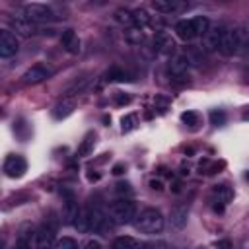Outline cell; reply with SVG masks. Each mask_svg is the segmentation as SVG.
Here are the masks:
<instances>
[{"label":"cell","mask_w":249,"mask_h":249,"mask_svg":"<svg viewBox=\"0 0 249 249\" xmlns=\"http://www.w3.org/2000/svg\"><path fill=\"white\" fill-rule=\"evenodd\" d=\"M156 47L161 54H171L173 53V39L167 35V33H158L156 35Z\"/></svg>","instance_id":"18"},{"label":"cell","mask_w":249,"mask_h":249,"mask_svg":"<svg viewBox=\"0 0 249 249\" xmlns=\"http://www.w3.org/2000/svg\"><path fill=\"white\" fill-rule=\"evenodd\" d=\"M163 214L158 210V208H144L138 212L136 220H134V226L142 231V233H148V235H156L163 230Z\"/></svg>","instance_id":"1"},{"label":"cell","mask_w":249,"mask_h":249,"mask_svg":"<svg viewBox=\"0 0 249 249\" xmlns=\"http://www.w3.org/2000/svg\"><path fill=\"white\" fill-rule=\"evenodd\" d=\"M247 179H249V171H247Z\"/></svg>","instance_id":"36"},{"label":"cell","mask_w":249,"mask_h":249,"mask_svg":"<svg viewBox=\"0 0 249 249\" xmlns=\"http://www.w3.org/2000/svg\"><path fill=\"white\" fill-rule=\"evenodd\" d=\"M187 216H189V206H187V204H177V206L171 210V224L181 230V228L187 224Z\"/></svg>","instance_id":"17"},{"label":"cell","mask_w":249,"mask_h":249,"mask_svg":"<svg viewBox=\"0 0 249 249\" xmlns=\"http://www.w3.org/2000/svg\"><path fill=\"white\" fill-rule=\"evenodd\" d=\"M210 119H212V124H216V126H218V124H222V123H224V119H226V117H224V113H222V111H212V113H210Z\"/></svg>","instance_id":"29"},{"label":"cell","mask_w":249,"mask_h":249,"mask_svg":"<svg viewBox=\"0 0 249 249\" xmlns=\"http://www.w3.org/2000/svg\"><path fill=\"white\" fill-rule=\"evenodd\" d=\"M214 195L218 196V202H222V204H226V202L231 198V191H230L228 185H218V187L214 189Z\"/></svg>","instance_id":"24"},{"label":"cell","mask_w":249,"mask_h":249,"mask_svg":"<svg viewBox=\"0 0 249 249\" xmlns=\"http://www.w3.org/2000/svg\"><path fill=\"white\" fill-rule=\"evenodd\" d=\"M89 142H91V134H89V136L86 138V142H84V146L80 148V154H82V156H86V154H88V150H89Z\"/></svg>","instance_id":"32"},{"label":"cell","mask_w":249,"mask_h":249,"mask_svg":"<svg viewBox=\"0 0 249 249\" xmlns=\"http://www.w3.org/2000/svg\"><path fill=\"white\" fill-rule=\"evenodd\" d=\"M113 173H117V175L123 173V165H115V171H113Z\"/></svg>","instance_id":"35"},{"label":"cell","mask_w":249,"mask_h":249,"mask_svg":"<svg viewBox=\"0 0 249 249\" xmlns=\"http://www.w3.org/2000/svg\"><path fill=\"white\" fill-rule=\"evenodd\" d=\"M60 43H62V47H64L70 54H78V53H80V39H78V35H76L72 29H66V31L60 35Z\"/></svg>","instance_id":"14"},{"label":"cell","mask_w":249,"mask_h":249,"mask_svg":"<svg viewBox=\"0 0 249 249\" xmlns=\"http://www.w3.org/2000/svg\"><path fill=\"white\" fill-rule=\"evenodd\" d=\"M23 16L27 19H31L33 23H41V21H51L54 19V12L51 6L47 4H27L23 6Z\"/></svg>","instance_id":"4"},{"label":"cell","mask_w":249,"mask_h":249,"mask_svg":"<svg viewBox=\"0 0 249 249\" xmlns=\"http://www.w3.org/2000/svg\"><path fill=\"white\" fill-rule=\"evenodd\" d=\"M134 14V23H136V27H146V25H150V16H148V12L146 10H134L132 12Z\"/></svg>","instance_id":"23"},{"label":"cell","mask_w":249,"mask_h":249,"mask_svg":"<svg viewBox=\"0 0 249 249\" xmlns=\"http://www.w3.org/2000/svg\"><path fill=\"white\" fill-rule=\"evenodd\" d=\"M76 228H78L80 231H91V226H89V212H88V208L80 212V218H78V222H76Z\"/></svg>","instance_id":"25"},{"label":"cell","mask_w":249,"mask_h":249,"mask_svg":"<svg viewBox=\"0 0 249 249\" xmlns=\"http://www.w3.org/2000/svg\"><path fill=\"white\" fill-rule=\"evenodd\" d=\"M19 51V41L18 35L12 33L10 29H2L0 31V56L2 58H10Z\"/></svg>","instance_id":"6"},{"label":"cell","mask_w":249,"mask_h":249,"mask_svg":"<svg viewBox=\"0 0 249 249\" xmlns=\"http://www.w3.org/2000/svg\"><path fill=\"white\" fill-rule=\"evenodd\" d=\"M181 119H183V123H187V124H191V126L198 123V115H196V113H193V111L183 113V115H181Z\"/></svg>","instance_id":"28"},{"label":"cell","mask_w":249,"mask_h":249,"mask_svg":"<svg viewBox=\"0 0 249 249\" xmlns=\"http://www.w3.org/2000/svg\"><path fill=\"white\" fill-rule=\"evenodd\" d=\"M117 101H119V103H128L130 97H128V95H117Z\"/></svg>","instance_id":"33"},{"label":"cell","mask_w":249,"mask_h":249,"mask_svg":"<svg viewBox=\"0 0 249 249\" xmlns=\"http://www.w3.org/2000/svg\"><path fill=\"white\" fill-rule=\"evenodd\" d=\"M84 249H101V243H99L97 239H89V241L84 245Z\"/></svg>","instance_id":"31"},{"label":"cell","mask_w":249,"mask_h":249,"mask_svg":"<svg viewBox=\"0 0 249 249\" xmlns=\"http://www.w3.org/2000/svg\"><path fill=\"white\" fill-rule=\"evenodd\" d=\"M80 206H78V202L74 200V198H68L66 202H64V206H62V218H64V224H74L76 226V222H78V218H80Z\"/></svg>","instance_id":"12"},{"label":"cell","mask_w":249,"mask_h":249,"mask_svg":"<svg viewBox=\"0 0 249 249\" xmlns=\"http://www.w3.org/2000/svg\"><path fill=\"white\" fill-rule=\"evenodd\" d=\"M126 39L130 41V43H140L142 39H144V29L142 27H130L128 31H126Z\"/></svg>","instance_id":"26"},{"label":"cell","mask_w":249,"mask_h":249,"mask_svg":"<svg viewBox=\"0 0 249 249\" xmlns=\"http://www.w3.org/2000/svg\"><path fill=\"white\" fill-rule=\"evenodd\" d=\"M132 123H134V115L123 117V130H130L132 128Z\"/></svg>","instance_id":"30"},{"label":"cell","mask_w":249,"mask_h":249,"mask_svg":"<svg viewBox=\"0 0 249 249\" xmlns=\"http://www.w3.org/2000/svg\"><path fill=\"white\" fill-rule=\"evenodd\" d=\"M152 8L156 12H160V14H173V12H179L183 8V4L175 2V0H154Z\"/></svg>","instance_id":"15"},{"label":"cell","mask_w":249,"mask_h":249,"mask_svg":"<svg viewBox=\"0 0 249 249\" xmlns=\"http://www.w3.org/2000/svg\"><path fill=\"white\" fill-rule=\"evenodd\" d=\"M109 214L117 224H130L138 216V206L130 198H119L109 206Z\"/></svg>","instance_id":"2"},{"label":"cell","mask_w":249,"mask_h":249,"mask_svg":"<svg viewBox=\"0 0 249 249\" xmlns=\"http://www.w3.org/2000/svg\"><path fill=\"white\" fill-rule=\"evenodd\" d=\"M150 185H152V189H158V191L161 189V183H160V181H152Z\"/></svg>","instance_id":"34"},{"label":"cell","mask_w":249,"mask_h":249,"mask_svg":"<svg viewBox=\"0 0 249 249\" xmlns=\"http://www.w3.org/2000/svg\"><path fill=\"white\" fill-rule=\"evenodd\" d=\"M54 237H56V224L49 220L37 230V239H35L37 249H53L56 243Z\"/></svg>","instance_id":"5"},{"label":"cell","mask_w":249,"mask_h":249,"mask_svg":"<svg viewBox=\"0 0 249 249\" xmlns=\"http://www.w3.org/2000/svg\"><path fill=\"white\" fill-rule=\"evenodd\" d=\"M12 27H14L16 35H21V37H29V35L37 33V25L31 19H27L25 16H19V18L12 19Z\"/></svg>","instance_id":"10"},{"label":"cell","mask_w":249,"mask_h":249,"mask_svg":"<svg viewBox=\"0 0 249 249\" xmlns=\"http://www.w3.org/2000/svg\"><path fill=\"white\" fill-rule=\"evenodd\" d=\"M53 249H78V243L72 237H60V239H56Z\"/></svg>","instance_id":"27"},{"label":"cell","mask_w":249,"mask_h":249,"mask_svg":"<svg viewBox=\"0 0 249 249\" xmlns=\"http://www.w3.org/2000/svg\"><path fill=\"white\" fill-rule=\"evenodd\" d=\"M111 249H140V241L130 235H121L111 243Z\"/></svg>","instance_id":"19"},{"label":"cell","mask_w":249,"mask_h":249,"mask_svg":"<svg viewBox=\"0 0 249 249\" xmlns=\"http://www.w3.org/2000/svg\"><path fill=\"white\" fill-rule=\"evenodd\" d=\"M193 25H195L196 37H202V35L208 31L210 21H208V18H204V16H196V18H193Z\"/></svg>","instance_id":"22"},{"label":"cell","mask_w":249,"mask_h":249,"mask_svg":"<svg viewBox=\"0 0 249 249\" xmlns=\"http://www.w3.org/2000/svg\"><path fill=\"white\" fill-rule=\"evenodd\" d=\"M27 171V161L21 158V156H8L6 158V161H4V173L8 175V177H12V179H16V177H21L23 173Z\"/></svg>","instance_id":"8"},{"label":"cell","mask_w":249,"mask_h":249,"mask_svg":"<svg viewBox=\"0 0 249 249\" xmlns=\"http://www.w3.org/2000/svg\"><path fill=\"white\" fill-rule=\"evenodd\" d=\"M224 31H226V27H222V25H210L208 31L202 35V49H204L206 53L218 51V49H220V41H222Z\"/></svg>","instance_id":"7"},{"label":"cell","mask_w":249,"mask_h":249,"mask_svg":"<svg viewBox=\"0 0 249 249\" xmlns=\"http://www.w3.org/2000/svg\"><path fill=\"white\" fill-rule=\"evenodd\" d=\"M51 74H53L51 68H47L45 64H35V66H31V68L21 76V82H23L25 86H35V84H41L43 80H47Z\"/></svg>","instance_id":"9"},{"label":"cell","mask_w":249,"mask_h":249,"mask_svg":"<svg viewBox=\"0 0 249 249\" xmlns=\"http://www.w3.org/2000/svg\"><path fill=\"white\" fill-rule=\"evenodd\" d=\"M245 45V35L239 27H228L222 35V41H220V53L224 56H233L237 54Z\"/></svg>","instance_id":"3"},{"label":"cell","mask_w":249,"mask_h":249,"mask_svg":"<svg viewBox=\"0 0 249 249\" xmlns=\"http://www.w3.org/2000/svg\"><path fill=\"white\" fill-rule=\"evenodd\" d=\"M175 33L179 39L183 41H193L196 37V31H195V25H193V19H181L175 23Z\"/></svg>","instance_id":"13"},{"label":"cell","mask_w":249,"mask_h":249,"mask_svg":"<svg viewBox=\"0 0 249 249\" xmlns=\"http://www.w3.org/2000/svg\"><path fill=\"white\" fill-rule=\"evenodd\" d=\"M189 68H191V60H189V56H185V54L175 56V58L171 60V64H169V72H171L173 78H185V76L189 74Z\"/></svg>","instance_id":"11"},{"label":"cell","mask_w":249,"mask_h":249,"mask_svg":"<svg viewBox=\"0 0 249 249\" xmlns=\"http://www.w3.org/2000/svg\"><path fill=\"white\" fill-rule=\"evenodd\" d=\"M74 107H76V101H74V99H64L62 103H58V105L54 107L53 115H54V119H66V117L74 111Z\"/></svg>","instance_id":"20"},{"label":"cell","mask_w":249,"mask_h":249,"mask_svg":"<svg viewBox=\"0 0 249 249\" xmlns=\"http://www.w3.org/2000/svg\"><path fill=\"white\" fill-rule=\"evenodd\" d=\"M115 19H117L119 23L126 25L128 29L136 25V23H134V14H132L130 10H117V12H115Z\"/></svg>","instance_id":"21"},{"label":"cell","mask_w":249,"mask_h":249,"mask_svg":"<svg viewBox=\"0 0 249 249\" xmlns=\"http://www.w3.org/2000/svg\"><path fill=\"white\" fill-rule=\"evenodd\" d=\"M88 212H89V226H91V231H101L103 228H105V224H107V218H105V214L99 210V208H88Z\"/></svg>","instance_id":"16"}]
</instances>
